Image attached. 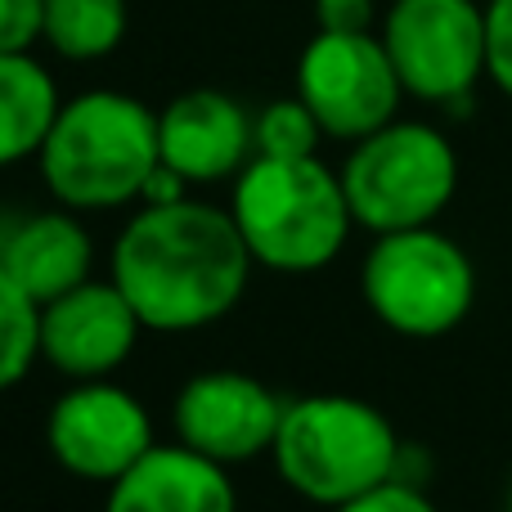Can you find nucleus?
Returning a JSON list of instances; mask_svg holds the SVG:
<instances>
[{
  "label": "nucleus",
  "instance_id": "nucleus-1",
  "mask_svg": "<svg viewBox=\"0 0 512 512\" xmlns=\"http://www.w3.org/2000/svg\"><path fill=\"white\" fill-rule=\"evenodd\" d=\"M108 265V279L131 301L144 333H198L221 324L256 270L230 207L198 198L140 207L117 234Z\"/></svg>",
  "mask_w": 512,
  "mask_h": 512
},
{
  "label": "nucleus",
  "instance_id": "nucleus-2",
  "mask_svg": "<svg viewBox=\"0 0 512 512\" xmlns=\"http://www.w3.org/2000/svg\"><path fill=\"white\" fill-rule=\"evenodd\" d=\"M36 167L50 198L68 212L131 207L162 167L158 113L126 90H81L63 99Z\"/></svg>",
  "mask_w": 512,
  "mask_h": 512
},
{
  "label": "nucleus",
  "instance_id": "nucleus-3",
  "mask_svg": "<svg viewBox=\"0 0 512 512\" xmlns=\"http://www.w3.org/2000/svg\"><path fill=\"white\" fill-rule=\"evenodd\" d=\"M230 216L252 261L274 274H315L351 239L342 176L319 158H252L230 194Z\"/></svg>",
  "mask_w": 512,
  "mask_h": 512
},
{
  "label": "nucleus",
  "instance_id": "nucleus-4",
  "mask_svg": "<svg viewBox=\"0 0 512 512\" xmlns=\"http://www.w3.org/2000/svg\"><path fill=\"white\" fill-rule=\"evenodd\" d=\"M270 459L292 495L333 512L396 481L405 445L378 405L328 391L288 400Z\"/></svg>",
  "mask_w": 512,
  "mask_h": 512
},
{
  "label": "nucleus",
  "instance_id": "nucleus-5",
  "mask_svg": "<svg viewBox=\"0 0 512 512\" xmlns=\"http://www.w3.org/2000/svg\"><path fill=\"white\" fill-rule=\"evenodd\" d=\"M342 189L360 230L396 234L436 225L459 189V153L432 122H387L351 144L342 162Z\"/></svg>",
  "mask_w": 512,
  "mask_h": 512
},
{
  "label": "nucleus",
  "instance_id": "nucleus-6",
  "mask_svg": "<svg viewBox=\"0 0 512 512\" xmlns=\"http://www.w3.org/2000/svg\"><path fill=\"white\" fill-rule=\"evenodd\" d=\"M360 292L391 333L445 337L477 301V265L436 225L378 234L360 265Z\"/></svg>",
  "mask_w": 512,
  "mask_h": 512
},
{
  "label": "nucleus",
  "instance_id": "nucleus-7",
  "mask_svg": "<svg viewBox=\"0 0 512 512\" xmlns=\"http://www.w3.org/2000/svg\"><path fill=\"white\" fill-rule=\"evenodd\" d=\"M378 36L405 95L423 104H468L486 77V5L477 0H391Z\"/></svg>",
  "mask_w": 512,
  "mask_h": 512
},
{
  "label": "nucleus",
  "instance_id": "nucleus-8",
  "mask_svg": "<svg viewBox=\"0 0 512 512\" xmlns=\"http://www.w3.org/2000/svg\"><path fill=\"white\" fill-rule=\"evenodd\" d=\"M297 99L315 113L324 135L355 144L396 122L405 86L378 32H315L297 59Z\"/></svg>",
  "mask_w": 512,
  "mask_h": 512
},
{
  "label": "nucleus",
  "instance_id": "nucleus-9",
  "mask_svg": "<svg viewBox=\"0 0 512 512\" xmlns=\"http://www.w3.org/2000/svg\"><path fill=\"white\" fill-rule=\"evenodd\" d=\"M158 445L153 418L117 382H72L45 414V450L68 477L113 486Z\"/></svg>",
  "mask_w": 512,
  "mask_h": 512
},
{
  "label": "nucleus",
  "instance_id": "nucleus-10",
  "mask_svg": "<svg viewBox=\"0 0 512 512\" xmlns=\"http://www.w3.org/2000/svg\"><path fill=\"white\" fill-rule=\"evenodd\" d=\"M283 409L288 400L252 373L207 369L176 391L171 427L185 450L203 454L221 468H234V463H252L274 450Z\"/></svg>",
  "mask_w": 512,
  "mask_h": 512
},
{
  "label": "nucleus",
  "instance_id": "nucleus-11",
  "mask_svg": "<svg viewBox=\"0 0 512 512\" xmlns=\"http://www.w3.org/2000/svg\"><path fill=\"white\" fill-rule=\"evenodd\" d=\"M144 324L113 279H90L41 306V360L68 382H104L135 355Z\"/></svg>",
  "mask_w": 512,
  "mask_h": 512
},
{
  "label": "nucleus",
  "instance_id": "nucleus-12",
  "mask_svg": "<svg viewBox=\"0 0 512 512\" xmlns=\"http://www.w3.org/2000/svg\"><path fill=\"white\" fill-rule=\"evenodd\" d=\"M158 149L162 167L189 185L239 180V171L256 158L252 113L225 90H185L158 113Z\"/></svg>",
  "mask_w": 512,
  "mask_h": 512
},
{
  "label": "nucleus",
  "instance_id": "nucleus-13",
  "mask_svg": "<svg viewBox=\"0 0 512 512\" xmlns=\"http://www.w3.org/2000/svg\"><path fill=\"white\" fill-rule=\"evenodd\" d=\"M90 265H95V239L68 207L18 216L0 234V270L41 306L90 283Z\"/></svg>",
  "mask_w": 512,
  "mask_h": 512
},
{
  "label": "nucleus",
  "instance_id": "nucleus-14",
  "mask_svg": "<svg viewBox=\"0 0 512 512\" xmlns=\"http://www.w3.org/2000/svg\"><path fill=\"white\" fill-rule=\"evenodd\" d=\"M104 512H239V490L221 463L176 441L153 445L126 477H117Z\"/></svg>",
  "mask_w": 512,
  "mask_h": 512
},
{
  "label": "nucleus",
  "instance_id": "nucleus-15",
  "mask_svg": "<svg viewBox=\"0 0 512 512\" xmlns=\"http://www.w3.org/2000/svg\"><path fill=\"white\" fill-rule=\"evenodd\" d=\"M63 99L50 68L32 54H0V171L36 158Z\"/></svg>",
  "mask_w": 512,
  "mask_h": 512
},
{
  "label": "nucleus",
  "instance_id": "nucleus-16",
  "mask_svg": "<svg viewBox=\"0 0 512 512\" xmlns=\"http://www.w3.org/2000/svg\"><path fill=\"white\" fill-rule=\"evenodd\" d=\"M126 23H131L126 0H45L41 41L59 59L95 63L122 45Z\"/></svg>",
  "mask_w": 512,
  "mask_h": 512
},
{
  "label": "nucleus",
  "instance_id": "nucleus-17",
  "mask_svg": "<svg viewBox=\"0 0 512 512\" xmlns=\"http://www.w3.org/2000/svg\"><path fill=\"white\" fill-rule=\"evenodd\" d=\"M41 360V301L0 270V396L27 382Z\"/></svg>",
  "mask_w": 512,
  "mask_h": 512
},
{
  "label": "nucleus",
  "instance_id": "nucleus-18",
  "mask_svg": "<svg viewBox=\"0 0 512 512\" xmlns=\"http://www.w3.org/2000/svg\"><path fill=\"white\" fill-rule=\"evenodd\" d=\"M252 140H256V158H315L324 131H319L315 113L292 95V99H274L252 117Z\"/></svg>",
  "mask_w": 512,
  "mask_h": 512
},
{
  "label": "nucleus",
  "instance_id": "nucleus-19",
  "mask_svg": "<svg viewBox=\"0 0 512 512\" xmlns=\"http://www.w3.org/2000/svg\"><path fill=\"white\" fill-rule=\"evenodd\" d=\"M486 77L512 99V0H486Z\"/></svg>",
  "mask_w": 512,
  "mask_h": 512
},
{
  "label": "nucleus",
  "instance_id": "nucleus-20",
  "mask_svg": "<svg viewBox=\"0 0 512 512\" xmlns=\"http://www.w3.org/2000/svg\"><path fill=\"white\" fill-rule=\"evenodd\" d=\"M45 27V0H0V54H32Z\"/></svg>",
  "mask_w": 512,
  "mask_h": 512
},
{
  "label": "nucleus",
  "instance_id": "nucleus-21",
  "mask_svg": "<svg viewBox=\"0 0 512 512\" xmlns=\"http://www.w3.org/2000/svg\"><path fill=\"white\" fill-rule=\"evenodd\" d=\"M333 512H441V508H436L432 499H427L423 490L414 486V481L396 477V481H387V486L369 490V495L351 499V504H342V508H333Z\"/></svg>",
  "mask_w": 512,
  "mask_h": 512
},
{
  "label": "nucleus",
  "instance_id": "nucleus-22",
  "mask_svg": "<svg viewBox=\"0 0 512 512\" xmlns=\"http://www.w3.org/2000/svg\"><path fill=\"white\" fill-rule=\"evenodd\" d=\"M315 23H319V32L360 36V32H373L378 5L373 0H315Z\"/></svg>",
  "mask_w": 512,
  "mask_h": 512
},
{
  "label": "nucleus",
  "instance_id": "nucleus-23",
  "mask_svg": "<svg viewBox=\"0 0 512 512\" xmlns=\"http://www.w3.org/2000/svg\"><path fill=\"white\" fill-rule=\"evenodd\" d=\"M185 189H189V180H185V176H176L171 167H158V171L149 176V185H144L140 207H167V203H180V198H189Z\"/></svg>",
  "mask_w": 512,
  "mask_h": 512
},
{
  "label": "nucleus",
  "instance_id": "nucleus-24",
  "mask_svg": "<svg viewBox=\"0 0 512 512\" xmlns=\"http://www.w3.org/2000/svg\"><path fill=\"white\" fill-rule=\"evenodd\" d=\"M504 508H508V512H512V486H508V504H504Z\"/></svg>",
  "mask_w": 512,
  "mask_h": 512
},
{
  "label": "nucleus",
  "instance_id": "nucleus-25",
  "mask_svg": "<svg viewBox=\"0 0 512 512\" xmlns=\"http://www.w3.org/2000/svg\"><path fill=\"white\" fill-rule=\"evenodd\" d=\"M0 234H5V225H0Z\"/></svg>",
  "mask_w": 512,
  "mask_h": 512
}]
</instances>
